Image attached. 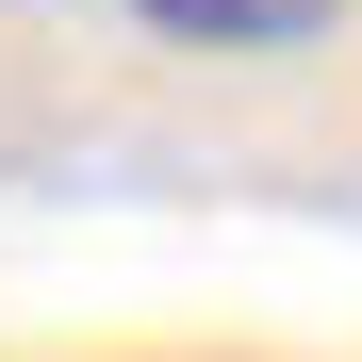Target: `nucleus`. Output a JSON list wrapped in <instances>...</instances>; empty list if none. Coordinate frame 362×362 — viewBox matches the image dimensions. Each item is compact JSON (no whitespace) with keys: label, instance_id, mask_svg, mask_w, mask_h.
I'll return each mask as SVG.
<instances>
[{"label":"nucleus","instance_id":"obj_1","mask_svg":"<svg viewBox=\"0 0 362 362\" xmlns=\"http://www.w3.org/2000/svg\"><path fill=\"white\" fill-rule=\"evenodd\" d=\"M132 17L165 49H296V33H329L346 0H132Z\"/></svg>","mask_w":362,"mask_h":362}]
</instances>
